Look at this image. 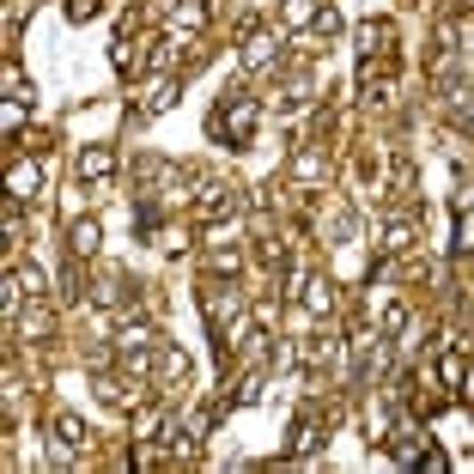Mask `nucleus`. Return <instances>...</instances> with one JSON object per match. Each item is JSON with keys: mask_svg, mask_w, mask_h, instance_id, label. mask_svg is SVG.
Here are the masks:
<instances>
[{"mask_svg": "<svg viewBox=\"0 0 474 474\" xmlns=\"http://www.w3.org/2000/svg\"><path fill=\"white\" fill-rule=\"evenodd\" d=\"M256 122H262L256 98H243V92H225V98H219V110L207 116V135L225 140V146H249V140H256Z\"/></svg>", "mask_w": 474, "mask_h": 474, "instance_id": "obj_1", "label": "nucleus"}, {"mask_svg": "<svg viewBox=\"0 0 474 474\" xmlns=\"http://www.w3.org/2000/svg\"><path fill=\"white\" fill-rule=\"evenodd\" d=\"M86 444H92L86 420H79V413H55V426H49V462H55V469H73V462L86 456Z\"/></svg>", "mask_w": 474, "mask_h": 474, "instance_id": "obj_2", "label": "nucleus"}, {"mask_svg": "<svg viewBox=\"0 0 474 474\" xmlns=\"http://www.w3.org/2000/svg\"><path fill=\"white\" fill-rule=\"evenodd\" d=\"M195 213H201V219H225V213H237V189L201 176V201H195Z\"/></svg>", "mask_w": 474, "mask_h": 474, "instance_id": "obj_3", "label": "nucleus"}, {"mask_svg": "<svg viewBox=\"0 0 474 474\" xmlns=\"http://www.w3.org/2000/svg\"><path fill=\"white\" fill-rule=\"evenodd\" d=\"M389 43H396V31H389V25H359V68H372V61H383V55H389Z\"/></svg>", "mask_w": 474, "mask_h": 474, "instance_id": "obj_4", "label": "nucleus"}, {"mask_svg": "<svg viewBox=\"0 0 474 474\" xmlns=\"http://www.w3.org/2000/svg\"><path fill=\"white\" fill-rule=\"evenodd\" d=\"M316 444H323V413H316V407H305V413H298V426H292V444H286V456H310Z\"/></svg>", "mask_w": 474, "mask_h": 474, "instance_id": "obj_5", "label": "nucleus"}, {"mask_svg": "<svg viewBox=\"0 0 474 474\" xmlns=\"http://www.w3.org/2000/svg\"><path fill=\"white\" fill-rule=\"evenodd\" d=\"M79 176H86V183H110V176H116V152H110V146H86V152H79Z\"/></svg>", "mask_w": 474, "mask_h": 474, "instance_id": "obj_6", "label": "nucleus"}, {"mask_svg": "<svg viewBox=\"0 0 474 474\" xmlns=\"http://www.w3.org/2000/svg\"><path fill=\"white\" fill-rule=\"evenodd\" d=\"M43 183V170L31 165V159H19V165L6 170V189H12V201H31V189Z\"/></svg>", "mask_w": 474, "mask_h": 474, "instance_id": "obj_7", "label": "nucleus"}, {"mask_svg": "<svg viewBox=\"0 0 474 474\" xmlns=\"http://www.w3.org/2000/svg\"><path fill=\"white\" fill-rule=\"evenodd\" d=\"M68 249L73 256H98V219H73L68 225Z\"/></svg>", "mask_w": 474, "mask_h": 474, "instance_id": "obj_8", "label": "nucleus"}, {"mask_svg": "<svg viewBox=\"0 0 474 474\" xmlns=\"http://www.w3.org/2000/svg\"><path fill=\"white\" fill-rule=\"evenodd\" d=\"M377 249H383V256H402V249H413V225H407V219H389Z\"/></svg>", "mask_w": 474, "mask_h": 474, "instance_id": "obj_9", "label": "nucleus"}, {"mask_svg": "<svg viewBox=\"0 0 474 474\" xmlns=\"http://www.w3.org/2000/svg\"><path fill=\"white\" fill-rule=\"evenodd\" d=\"M170 98H176V79H159V86H152V92L140 98L135 116H159V110H170Z\"/></svg>", "mask_w": 474, "mask_h": 474, "instance_id": "obj_10", "label": "nucleus"}, {"mask_svg": "<svg viewBox=\"0 0 474 474\" xmlns=\"http://www.w3.org/2000/svg\"><path fill=\"white\" fill-rule=\"evenodd\" d=\"M159 377H165V383H189V359H183L176 347H159Z\"/></svg>", "mask_w": 474, "mask_h": 474, "instance_id": "obj_11", "label": "nucleus"}, {"mask_svg": "<svg viewBox=\"0 0 474 474\" xmlns=\"http://www.w3.org/2000/svg\"><path fill=\"white\" fill-rule=\"evenodd\" d=\"M305 305L316 310V316H323V310H335V286H329V280H310V286H305Z\"/></svg>", "mask_w": 474, "mask_h": 474, "instance_id": "obj_12", "label": "nucleus"}, {"mask_svg": "<svg viewBox=\"0 0 474 474\" xmlns=\"http://www.w3.org/2000/svg\"><path fill=\"white\" fill-rule=\"evenodd\" d=\"M243 61H249V68H268V61H274V37H249Z\"/></svg>", "mask_w": 474, "mask_h": 474, "instance_id": "obj_13", "label": "nucleus"}, {"mask_svg": "<svg viewBox=\"0 0 474 474\" xmlns=\"http://www.w3.org/2000/svg\"><path fill=\"white\" fill-rule=\"evenodd\" d=\"M438 377H444V383H462V359H456V353H444V359H438Z\"/></svg>", "mask_w": 474, "mask_h": 474, "instance_id": "obj_14", "label": "nucleus"}, {"mask_svg": "<svg viewBox=\"0 0 474 474\" xmlns=\"http://www.w3.org/2000/svg\"><path fill=\"white\" fill-rule=\"evenodd\" d=\"M68 19H98V0H68Z\"/></svg>", "mask_w": 474, "mask_h": 474, "instance_id": "obj_15", "label": "nucleus"}]
</instances>
